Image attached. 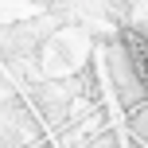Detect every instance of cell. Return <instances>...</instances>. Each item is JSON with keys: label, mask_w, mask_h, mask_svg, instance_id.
<instances>
[{"label": "cell", "mask_w": 148, "mask_h": 148, "mask_svg": "<svg viewBox=\"0 0 148 148\" xmlns=\"http://www.w3.org/2000/svg\"><path fill=\"white\" fill-rule=\"evenodd\" d=\"M121 43H125V55H129V66H133L136 86H140L144 97H148V35L136 31V27H129L125 35H121Z\"/></svg>", "instance_id": "obj_1"}]
</instances>
